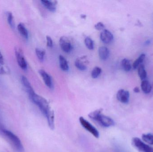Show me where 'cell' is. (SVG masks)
<instances>
[{
	"label": "cell",
	"instance_id": "6da1fadb",
	"mask_svg": "<svg viewBox=\"0 0 153 152\" xmlns=\"http://www.w3.org/2000/svg\"><path fill=\"white\" fill-rule=\"evenodd\" d=\"M30 99L37 105L40 111L47 120L48 126L51 129H54V113L51 110L48 101L44 97L38 95L35 92L29 95Z\"/></svg>",
	"mask_w": 153,
	"mask_h": 152
},
{
	"label": "cell",
	"instance_id": "277c9868",
	"mask_svg": "<svg viewBox=\"0 0 153 152\" xmlns=\"http://www.w3.org/2000/svg\"><path fill=\"white\" fill-rule=\"evenodd\" d=\"M132 145L138 152H153L152 147L146 144L137 137H134L132 139Z\"/></svg>",
	"mask_w": 153,
	"mask_h": 152
},
{
	"label": "cell",
	"instance_id": "9c48e42d",
	"mask_svg": "<svg viewBox=\"0 0 153 152\" xmlns=\"http://www.w3.org/2000/svg\"><path fill=\"white\" fill-rule=\"evenodd\" d=\"M117 100L122 103H128L129 101V92L124 89H120L117 93Z\"/></svg>",
	"mask_w": 153,
	"mask_h": 152
},
{
	"label": "cell",
	"instance_id": "484cf974",
	"mask_svg": "<svg viewBox=\"0 0 153 152\" xmlns=\"http://www.w3.org/2000/svg\"><path fill=\"white\" fill-rule=\"evenodd\" d=\"M94 27H95V29H97V30H102L105 28V26L102 22H99L94 25Z\"/></svg>",
	"mask_w": 153,
	"mask_h": 152
},
{
	"label": "cell",
	"instance_id": "9a60e30c",
	"mask_svg": "<svg viewBox=\"0 0 153 152\" xmlns=\"http://www.w3.org/2000/svg\"><path fill=\"white\" fill-rule=\"evenodd\" d=\"M141 87L143 92L146 94L151 93L152 90V87L149 81L147 80H143L141 84Z\"/></svg>",
	"mask_w": 153,
	"mask_h": 152
},
{
	"label": "cell",
	"instance_id": "44dd1931",
	"mask_svg": "<svg viewBox=\"0 0 153 152\" xmlns=\"http://www.w3.org/2000/svg\"><path fill=\"white\" fill-rule=\"evenodd\" d=\"M145 57V54H142L139 56V58H138L133 63V68H134V69H135L137 67H139L140 65H141V63L144 60Z\"/></svg>",
	"mask_w": 153,
	"mask_h": 152
},
{
	"label": "cell",
	"instance_id": "e0dca14e",
	"mask_svg": "<svg viewBox=\"0 0 153 152\" xmlns=\"http://www.w3.org/2000/svg\"><path fill=\"white\" fill-rule=\"evenodd\" d=\"M18 29L20 34L26 39L28 37V32L24 24L20 23L18 25Z\"/></svg>",
	"mask_w": 153,
	"mask_h": 152
},
{
	"label": "cell",
	"instance_id": "7a4b0ae2",
	"mask_svg": "<svg viewBox=\"0 0 153 152\" xmlns=\"http://www.w3.org/2000/svg\"><path fill=\"white\" fill-rule=\"evenodd\" d=\"M102 109H99L91 112L88 116L93 120L96 121L100 126L103 127H109L115 125L114 120L108 116L102 114Z\"/></svg>",
	"mask_w": 153,
	"mask_h": 152
},
{
	"label": "cell",
	"instance_id": "7c38bea8",
	"mask_svg": "<svg viewBox=\"0 0 153 152\" xmlns=\"http://www.w3.org/2000/svg\"><path fill=\"white\" fill-rule=\"evenodd\" d=\"M42 4L48 10L51 12H55L56 10V1H46L42 0L41 1Z\"/></svg>",
	"mask_w": 153,
	"mask_h": 152
},
{
	"label": "cell",
	"instance_id": "52a82bcc",
	"mask_svg": "<svg viewBox=\"0 0 153 152\" xmlns=\"http://www.w3.org/2000/svg\"><path fill=\"white\" fill-rule=\"evenodd\" d=\"M59 43L61 48L65 52L69 53L72 50V44L67 37H62L59 40Z\"/></svg>",
	"mask_w": 153,
	"mask_h": 152
},
{
	"label": "cell",
	"instance_id": "5bb4252c",
	"mask_svg": "<svg viewBox=\"0 0 153 152\" xmlns=\"http://www.w3.org/2000/svg\"><path fill=\"white\" fill-rule=\"evenodd\" d=\"M99 57L101 59L105 60L108 59L109 56V50L105 46H101L99 49Z\"/></svg>",
	"mask_w": 153,
	"mask_h": 152
},
{
	"label": "cell",
	"instance_id": "d6986e66",
	"mask_svg": "<svg viewBox=\"0 0 153 152\" xmlns=\"http://www.w3.org/2000/svg\"><path fill=\"white\" fill-rule=\"evenodd\" d=\"M138 73L140 79L142 80H144L147 77V73L145 69L144 65L141 64L139 66L138 69Z\"/></svg>",
	"mask_w": 153,
	"mask_h": 152
},
{
	"label": "cell",
	"instance_id": "d4e9b609",
	"mask_svg": "<svg viewBox=\"0 0 153 152\" xmlns=\"http://www.w3.org/2000/svg\"><path fill=\"white\" fill-rule=\"evenodd\" d=\"M6 14H7V18L8 23L10 26L13 28L14 26V25H13V16L12 13L10 12H8Z\"/></svg>",
	"mask_w": 153,
	"mask_h": 152
},
{
	"label": "cell",
	"instance_id": "3957f363",
	"mask_svg": "<svg viewBox=\"0 0 153 152\" xmlns=\"http://www.w3.org/2000/svg\"><path fill=\"white\" fill-rule=\"evenodd\" d=\"M3 133L8 138V139L14 145L15 149L19 152H23L24 151V147L21 141L19 138L15 135L13 133L10 131L6 129H3L1 130Z\"/></svg>",
	"mask_w": 153,
	"mask_h": 152
},
{
	"label": "cell",
	"instance_id": "4fadbf2b",
	"mask_svg": "<svg viewBox=\"0 0 153 152\" xmlns=\"http://www.w3.org/2000/svg\"><path fill=\"white\" fill-rule=\"evenodd\" d=\"M21 81L22 85L25 87V89H26V90L28 95L32 93L35 92L33 88H32V86H31V84H30V83L26 77L24 76H22L21 77Z\"/></svg>",
	"mask_w": 153,
	"mask_h": 152
},
{
	"label": "cell",
	"instance_id": "603a6c76",
	"mask_svg": "<svg viewBox=\"0 0 153 152\" xmlns=\"http://www.w3.org/2000/svg\"><path fill=\"white\" fill-rule=\"evenodd\" d=\"M36 52L39 59L41 61L44 60V57H45V50L36 48Z\"/></svg>",
	"mask_w": 153,
	"mask_h": 152
},
{
	"label": "cell",
	"instance_id": "f546056e",
	"mask_svg": "<svg viewBox=\"0 0 153 152\" xmlns=\"http://www.w3.org/2000/svg\"><path fill=\"white\" fill-rule=\"evenodd\" d=\"M81 17L82 18H85L86 16V15H84V14H82V15H81Z\"/></svg>",
	"mask_w": 153,
	"mask_h": 152
},
{
	"label": "cell",
	"instance_id": "30bf717a",
	"mask_svg": "<svg viewBox=\"0 0 153 152\" xmlns=\"http://www.w3.org/2000/svg\"><path fill=\"white\" fill-rule=\"evenodd\" d=\"M101 40L105 44L111 43L113 39V35L111 32L107 29H103L100 35Z\"/></svg>",
	"mask_w": 153,
	"mask_h": 152
},
{
	"label": "cell",
	"instance_id": "ba28073f",
	"mask_svg": "<svg viewBox=\"0 0 153 152\" xmlns=\"http://www.w3.org/2000/svg\"><path fill=\"white\" fill-rule=\"evenodd\" d=\"M89 61L86 56H83L76 59L75 65L76 68L81 70H85L87 69Z\"/></svg>",
	"mask_w": 153,
	"mask_h": 152
},
{
	"label": "cell",
	"instance_id": "4316f807",
	"mask_svg": "<svg viewBox=\"0 0 153 152\" xmlns=\"http://www.w3.org/2000/svg\"><path fill=\"white\" fill-rule=\"evenodd\" d=\"M47 45L49 47H52L53 46V41L52 38L49 36H47Z\"/></svg>",
	"mask_w": 153,
	"mask_h": 152
},
{
	"label": "cell",
	"instance_id": "f1b7e54d",
	"mask_svg": "<svg viewBox=\"0 0 153 152\" xmlns=\"http://www.w3.org/2000/svg\"><path fill=\"white\" fill-rule=\"evenodd\" d=\"M134 91L136 93H138L140 92V90L138 87H135L134 89Z\"/></svg>",
	"mask_w": 153,
	"mask_h": 152
},
{
	"label": "cell",
	"instance_id": "5b68a950",
	"mask_svg": "<svg viewBox=\"0 0 153 152\" xmlns=\"http://www.w3.org/2000/svg\"><path fill=\"white\" fill-rule=\"evenodd\" d=\"M79 121L81 126L85 129L86 131H88L92 135L96 138H99L100 137V133L97 129L91 125L90 122H88L83 117L79 118Z\"/></svg>",
	"mask_w": 153,
	"mask_h": 152
},
{
	"label": "cell",
	"instance_id": "ac0fdd59",
	"mask_svg": "<svg viewBox=\"0 0 153 152\" xmlns=\"http://www.w3.org/2000/svg\"><path fill=\"white\" fill-rule=\"evenodd\" d=\"M121 67L124 70L126 71H129L132 69L131 62L129 60L124 59L122 60L121 63Z\"/></svg>",
	"mask_w": 153,
	"mask_h": 152
},
{
	"label": "cell",
	"instance_id": "7402d4cb",
	"mask_svg": "<svg viewBox=\"0 0 153 152\" xmlns=\"http://www.w3.org/2000/svg\"><path fill=\"white\" fill-rule=\"evenodd\" d=\"M85 44L86 46V47L89 50H92L94 49V42L91 38L90 37H86L85 39Z\"/></svg>",
	"mask_w": 153,
	"mask_h": 152
},
{
	"label": "cell",
	"instance_id": "ffe728a7",
	"mask_svg": "<svg viewBox=\"0 0 153 152\" xmlns=\"http://www.w3.org/2000/svg\"><path fill=\"white\" fill-rule=\"evenodd\" d=\"M142 139L148 144L153 145V135L152 134H144L142 135Z\"/></svg>",
	"mask_w": 153,
	"mask_h": 152
},
{
	"label": "cell",
	"instance_id": "cb8c5ba5",
	"mask_svg": "<svg viewBox=\"0 0 153 152\" xmlns=\"http://www.w3.org/2000/svg\"><path fill=\"white\" fill-rule=\"evenodd\" d=\"M102 72V69L100 67H95L91 72V76L93 78L96 79L100 76Z\"/></svg>",
	"mask_w": 153,
	"mask_h": 152
},
{
	"label": "cell",
	"instance_id": "8fae6325",
	"mask_svg": "<svg viewBox=\"0 0 153 152\" xmlns=\"http://www.w3.org/2000/svg\"><path fill=\"white\" fill-rule=\"evenodd\" d=\"M39 73L42 76L43 80L48 87L50 88L53 87L52 78L49 74H48L44 70H39Z\"/></svg>",
	"mask_w": 153,
	"mask_h": 152
},
{
	"label": "cell",
	"instance_id": "2e32d148",
	"mask_svg": "<svg viewBox=\"0 0 153 152\" xmlns=\"http://www.w3.org/2000/svg\"><path fill=\"white\" fill-rule=\"evenodd\" d=\"M59 60L61 68L64 71H68L69 70V67L66 59L62 55H60Z\"/></svg>",
	"mask_w": 153,
	"mask_h": 152
},
{
	"label": "cell",
	"instance_id": "8992f818",
	"mask_svg": "<svg viewBox=\"0 0 153 152\" xmlns=\"http://www.w3.org/2000/svg\"><path fill=\"white\" fill-rule=\"evenodd\" d=\"M15 52L17 62L19 67L22 69H27V65L26 59L24 58L22 50L19 47H17L15 48Z\"/></svg>",
	"mask_w": 153,
	"mask_h": 152
},
{
	"label": "cell",
	"instance_id": "83f0119b",
	"mask_svg": "<svg viewBox=\"0 0 153 152\" xmlns=\"http://www.w3.org/2000/svg\"><path fill=\"white\" fill-rule=\"evenodd\" d=\"M4 64V59L1 53L0 52V67L2 66Z\"/></svg>",
	"mask_w": 153,
	"mask_h": 152
}]
</instances>
